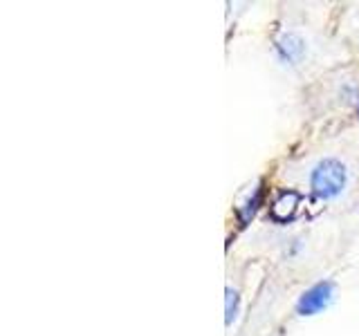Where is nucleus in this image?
<instances>
[{
	"label": "nucleus",
	"mask_w": 359,
	"mask_h": 336,
	"mask_svg": "<svg viewBox=\"0 0 359 336\" xmlns=\"http://www.w3.org/2000/svg\"><path fill=\"white\" fill-rule=\"evenodd\" d=\"M299 202H301V195L297 193V190H285V193H280L272 204V216L280 222L292 220L297 213Z\"/></svg>",
	"instance_id": "obj_3"
},
{
	"label": "nucleus",
	"mask_w": 359,
	"mask_h": 336,
	"mask_svg": "<svg viewBox=\"0 0 359 336\" xmlns=\"http://www.w3.org/2000/svg\"><path fill=\"white\" fill-rule=\"evenodd\" d=\"M236 302H238V294H236L233 289H227V323H231V318H233Z\"/></svg>",
	"instance_id": "obj_5"
},
{
	"label": "nucleus",
	"mask_w": 359,
	"mask_h": 336,
	"mask_svg": "<svg viewBox=\"0 0 359 336\" xmlns=\"http://www.w3.org/2000/svg\"><path fill=\"white\" fill-rule=\"evenodd\" d=\"M330 300H332V285L319 283V285L310 287L306 294L301 296L297 309H299V314H303V316H312V314H317V312L328 307Z\"/></svg>",
	"instance_id": "obj_2"
},
{
	"label": "nucleus",
	"mask_w": 359,
	"mask_h": 336,
	"mask_svg": "<svg viewBox=\"0 0 359 336\" xmlns=\"http://www.w3.org/2000/svg\"><path fill=\"white\" fill-rule=\"evenodd\" d=\"M278 50L280 54H283L285 61H299L301 54H303V41L299 36H294V34H287V36H283L278 41Z\"/></svg>",
	"instance_id": "obj_4"
},
{
	"label": "nucleus",
	"mask_w": 359,
	"mask_h": 336,
	"mask_svg": "<svg viewBox=\"0 0 359 336\" xmlns=\"http://www.w3.org/2000/svg\"><path fill=\"white\" fill-rule=\"evenodd\" d=\"M346 184V168L337 160H323L312 171V190L319 197H334Z\"/></svg>",
	"instance_id": "obj_1"
}]
</instances>
